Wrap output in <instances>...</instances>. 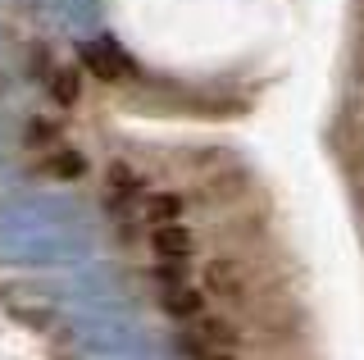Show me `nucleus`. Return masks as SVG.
<instances>
[{"mask_svg":"<svg viewBox=\"0 0 364 360\" xmlns=\"http://www.w3.org/2000/svg\"><path fill=\"white\" fill-rule=\"evenodd\" d=\"M151 251L159 260H187L191 255V233L182 228V223H159L151 233Z\"/></svg>","mask_w":364,"mask_h":360,"instance_id":"obj_2","label":"nucleus"},{"mask_svg":"<svg viewBox=\"0 0 364 360\" xmlns=\"http://www.w3.org/2000/svg\"><path fill=\"white\" fill-rule=\"evenodd\" d=\"M200 306H205V292H196V287H168L164 292V310L173 319H191V314H200Z\"/></svg>","mask_w":364,"mask_h":360,"instance_id":"obj_5","label":"nucleus"},{"mask_svg":"<svg viewBox=\"0 0 364 360\" xmlns=\"http://www.w3.org/2000/svg\"><path fill=\"white\" fill-rule=\"evenodd\" d=\"M205 360H232V356H228V351H214V356H205Z\"/></svg>","mask_w":364,"mask_h":360,"instance_id":"obj_11","label":"nucleus"},{"mask_svg":"<svg viewBox=\"0 0 364 360\" xmlns=\"http://www.w3.org/2000/svg\"><path fill=\"white\" fill-rule=\"evenodd\" d=\"M182 265H187V260H159V283H164V287H182Z\"/></svg>","mask_w":364,"mask_h":360,"instance_id":"obj_10","label":"nucleus"},{"mask_svg":"<svg viewBox=\"0 0 364 360\" xmlns=\"http://www.w3.org/2000/svg\"><path fill=\"white\" fill-rule=\"evenodd\" d=\"M46 174H50V178H82L87 174V160L77 151H60V155L46 160Z\"/></svg>","mask_w":364,"mask_h":360,"instance_id":"obj_6","label":"nucleus"},{"mask_svg":"<svg viewBox=\"0 0 364 360\" xmlns=\"http://www.w3.org/2000/svg\"><path fill=\"white\" fill-rule=\"evenodd\" d=\"M141 215L155 223H178L182 219V196L178 192H155V196H146V206H141Z\"/></svg>","mask_w":364,"mask_h":360,"instance_id":"obj_4","label":"nucleus"},{"mask_svg":"<svg viewBox=\"0 0 364 360\" xmlns=\"http://www.w3.org/2000/svg\"><path fill=\"white\" fill-rule=\"evenodd\" d=\"M200 337H205L210 346H223V351H228V346H237V329H232L228 319H205V324H200Z\"/></svg>","mask_w":364,"mask_h":360,"instance_id":"obj_8","label":"nucleus"},{"mask_svg":"<svg viewBox=\"0 0 364 360\" xmlns=\"http://www.w3.org/2000/svg\"><path fill=\"white\" fill-rule=\"evenodd\" d=\"M109 187H114L119 196H128V192H136V174H132L128 164H114V169H109Z\"/></svg>","mask_w":364,"mask_h":360,"instance_id":"obj_9","label":"nucleus"},{"mask_svg":"<svg viewBox=\"0 0 364 360\" xmlns=\"http://www.w3.org/2000/svg\"><path fill=\"white\" fill-rule=\"evenodd\" d=\"M82 64L96 78H105V83H114V78L128 73V60H123L119 46H109V41H87V46H82Z\"/></svg>","mask_w":364,"mask_h":360,"instance_id":"obj_1","label":"nucleus"},{"mask_svg":"<svg viewBox=\"0 0 364 360\" xmlns=\"http://www.w3.org/2000/svg\"><path fill=\"white\" fill-rule=\"evenodd\" d=\"M77 92H82V83H77V73H73V69H60V73L50 78V96L60 100V105H73Z\"/></svg>","mask_w":364,"mask_h":360,"instance_id":"obj_7","label":"nucleus"},{"mask_svg":"<svg viewBox=\"0 0 364 360\" xmlns=\"http://www.w3.org/2000/svg\"><path fill=\"white\" fill-rule=\"evenodd\" d=\"M242 265L237 260H210L205 265V292H214V297H237L242 292Z\"/></svg>","mask_w":364,"mask_h":360,"instance_id":"obj_3","label":"nucleus"}]
</instances>
